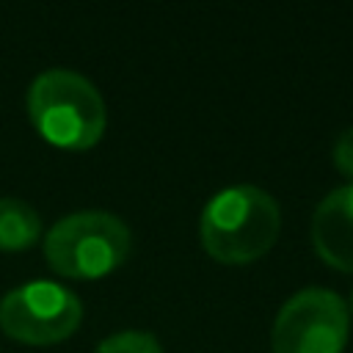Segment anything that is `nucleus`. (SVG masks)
<instances>
[{
    "mask_svg": "<svg viewBox=\"0 0 353 353\" xmlns=\"http://www.w3.org/2000/svg\"><path fill=\"white\" fill-rule=\"evenodd\" d=\"M279 201L256 185H229L218 190L201 210V245L226 265H243L262 256L279 237Z\"/></svg>",
    "mask_w": 353,
    "mask_h": 353,
    "instance_id": "nucleus-1",
    "label": "nucleus"
},
{
    "mask_svg": "<svg viewBox=\"0 0 353 353\" xmlns=\"http://www.w3.org/2000/svg\"><path fill=\"white\" fill-rule=\"evenodd\" d=\"M28 113L36 130L58 146L88 149L105 132V99L74 69H44L28 88Z\"/></svg>",
    "mask_w": 353,
    "mask_h": 353,
    "instance_id": "nucleus-2",
    "label": "nucleus"
},
{
    "mask_svg": "<svg viewBox=\"0 0 353 353\" xmlns=\"http://www.w3.org/2000/svg\"><path fill=\"white\" fill-rule=\"evenodd\" d=\"M132 245L130 226L105 210H77L55 221L44 237V254L55 273L97 279L116 270Z\"/></svg>",
    "mask_w": 353,
    "mask_h": 353,
    "instance_id": "nucleus-3",
    "label": "nucleus"
},
{
    "mask_svg": "<svg viewBox=\"0 0 353 353\" xmlns=\"http://www.w3.org/2000/svg\"><path fill=\"white\" fill-rule=\"evenodd\" d=\"M347 306L328 287H303L290 295L270 331L273 353H342L347 342Z\"/></svg>",
    "mask_w": 353,
    "mask_h": 353,
    "instance_id": "nucleus-4",
    "label": "nucleus"
},
{
    "mask_svg": "<svg viewBox=\"0 0 353 353\" xmlns=\"http://www.w3.org/2000/svg\"><path fill=\"white\" fill-rule=\"evenodd\" d=\"M83 320L80 298L50 279H33L0 298V328L28 345H52L72 331H77Z\"/></svg>",
    "mask_w": 353,
    "mask_h": 353,
    "instance_id": "nucleus-5",
    "label": "nucleus"
},
{
    "mask_svg": "<svg viewBox=\"0 0 353 353\" xmlns=\"http://www.w3.org/2000/svg\"><path fill=\"white\" fill-rule=\"evenodd\" d=\"M312 243L323 262L353 273V182L320 199L312 215Z\"/></svg>",
    "mask_w": 353,
    "mask_h": 353,
    "instance_id": "nucleus-6",
    "label": "nucleus"
},
{
    "mask_svg": "<svg viewBox=\"0 0 353 353\" xmlns=\"http://www.w3.org/2000/svg\"><path fill=\"white\" fill-rule=\"evenodd\" d=\"M41 234V215L19 196H0V248L22 251Z\"/></svg>",
    "mask_w": 353,
    "mask_h": 353,
    "instance_id": "nucleus-7",
    "label": "nucleus"
},
{
    "mask_svg": "<svg viewBox=\"0 0 353 353\" xmlns=\"http://www.w3.org/2000/svg\"><path fill=\"white\" fill-rule=\"evenodd\" d=\"M94 353H163V347L154 334L127 328V331H116V334L105 336Z\"/></svg>",
    "mask_w": 353,
    "mask_h": 353,
    "instance_id": "nucleus-8",
    "label": "nucleus"
},
{
    "mask_svg": "<svg viewBox=\"0 0 353 353\" xmlns=\"http://www.w3.org/2000/svg\"><path fill=\"white\" fill-rule=\"evenodd\" d=\"M334 165L353 182V124L342 130L334 141Z\"/></svg>",
    "mask_w": 353,
    "mask_h": 353,
    "instance_id": "nucleus-9",
    "label": "nucleus"
},
{
    "mask_svg": "<svg viewBox=\"0 0 353 353\" xmlns=\"http://www.w3.org/2000/svg\"><path fill=\"white\" fill-rule=\"evenodd\" d=\"M350 309H353V292H350Z\"/></svg>",
    "mask_w": 353,
    "mask_h": 353,
    "instance_id": "nucleus-10",
    "label": "nucleus"
}]
</instances>
